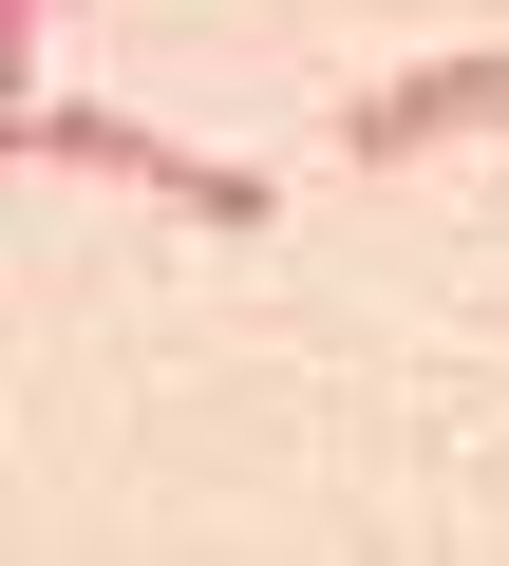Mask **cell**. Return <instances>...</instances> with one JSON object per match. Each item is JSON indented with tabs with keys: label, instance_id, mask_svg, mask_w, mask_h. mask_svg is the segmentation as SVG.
<instances>
[{
	"label": "cell",
	"instance_id": "1",
	"mask_svg": "<svg viewBox=\"0 0 509 566\" xmlns=\"http://www.w3.org/2000/svg\"><path fill=\"white\" fill-rule=\"evenodd\" d=\"M20 151L39 170H114V189H151L189 227H265V170H226V151H189V133H151L114 95H20Z\"/></svg>",
	"mask_w": 509,
	"mask_h": 566
},
{
	"label": "cell",
	"instance_id": "2",
	"mask_svg": "<svg viewBox=\"0 0 509 566\" xmlns=\"http://www.w3.org/2000/svg\"><path fill=\"white\" fill-rule=\"evenodd\" d=\"M509 114V57H415V76H378L359 114H340V151L359 170H415V151H453V133H490Z\"/></svg>",
	"mask_w": 509,
	"mask_h": 566
},
{
	"label": "cell",
	"instance_id": "3",
	"mask_svg": "<svg viewBox=\"0 0 509 566\" xmlns=\"http://www.w3.org/2000/svg\"><path fill=\"white\" fill-rule=\"evenodd\" d=\"M39 20H76V0H20V39H39Z\"/></svg>",
	"mask_w": 509,
	"mask_h": 566
}]
</instances>
